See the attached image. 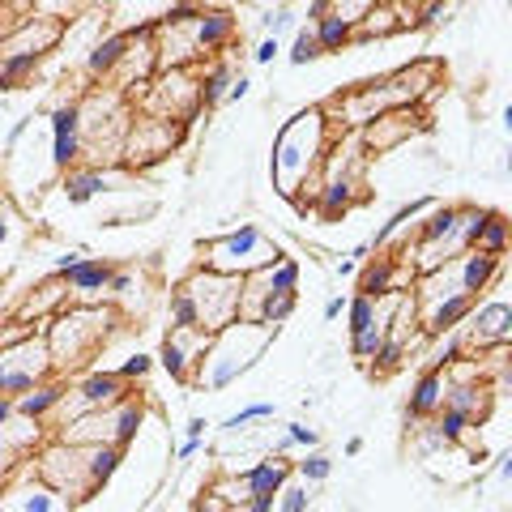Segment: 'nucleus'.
Wrapping results in <instances>:
<instances>
[{"mask_svg":"<svg viewBox=\"0 0 512 512\" xmlns=\"http://www.w3.org/2000/svg\"><path fill=\"white\" fill-rule=\"evenodd\" d=\"M116 325H124V316L111 308V303H64V308L43 325L52 372L69 376L77 367H86L94 355H99V346H107Z\"/></svg>","mask_w":512,"mask_h":512,"instance_id":"1","label":"nucleus"},{"mask_svg":"<svg viewBox=\"0 0 512 512\" xmlns=\"http://www.w3.org/2000/svg\"><path fill=\"white\" fill-rule=\"evenodd\" d=\"M333 137H338V128L325 120L320 107L299 111V116H291L278 128L269 171H274V184H278L282 197H295V188L308 180L312 171H320V158H325V150L333 146Z\"/></svg>","mask_w":512,"mask_h":512,"instance_id":"2","label":"nucleus"},{"mask_svg":"<svg viewBox=\"0 0 512 512\" xmlns=\"http://www.w3.org/2000/svg\"><path fill=\"white\" fill-rule=\"evenodd\" d=\"M274 333L278 329H269V325H252V320H235V350L222 346L214 333H210V346H205V355L197 363V380L205 393H222V389H231V384L248 372V367L265 355V346L274 342Z\"/></svg>","mask_w":512,"mask_h":512,"instance_id":"3","label":"nucleus"},{"mask_svg":"<svg viewBox=\"0 0 512 512\" xmlns=\"http://www.w3.org/2000/svg\"><path fill=\"white\" fill-rule=\"evenodd\" d=\"M286 261V252L278 239H269L261 227H252V222H244V227H235L227 235L218 239H205L201 244V265L214 269V274H235V278H248L256 274V269H269Z\"/></svg>","mask_w":512,"mask_h":512,"instance_id":"4","label":"nucleus"},{"mask_svg":"<svg viewBox=\"0 0 512 512\" xmlns=\"http://www.w3.org/2000/svg\"><path fill=\"white\" fill-rule=\"evenodd\" d=\"M175 291L188 295L201 333H218V329H227L231 320H239V291H244V278L214 274V269L197 265L188 278L175 282Z\"/></svg>","mask_w":512,"mask_h":512,"instance_id":"5","label":"nucleus"},{"mask_svg":"<svg viewBox=\"0 0 512 512\" xmlns=\"http://www.w3.org/2000/svg\"><path fill=\"white\" fill-rule=\"evenodd\" d=\"M30 470H35V478H43L52 491H60L69 504L90 500V495H94L90 478H86V453L77 444L43 440L35 453H30Z\"/></svg>","mask_w":512,"mask_h":512,"instance_id":"6","label":"nucleus"},{"mask_svg":"<svg viewBox=\"0 0 512 512\" xmlns=\"http://www.w3.org/2000/svg\"><path fill=\"white\" fill-rule=\"evenodd\" d=\"M184 137V120H167V116H150V111H133L128 120V133H124V146H120V167H137L146 171L154 163L180 146Z\"/></svg>","mask_w":512,"mask_h":512,"instance_id":"7","label":"nucleus"},{"mask_svg":"<svg viewBox=\"0 0 512 512\" xmlns=\"http://www.w3.org/2000/svg\"><path fill=\"white\" fill-rule=\"evenodd\" d=\"M0 512H73V504L47 487L43 478H35L30 457H22L18 470L9 474V483L0 487Z\"/></svg>","mask_w":512,"mask_h":512,"instance_id":"8","label":"nucleus"},{"mask_svg":"<svg viewBox=\"0 0 512 512\" xmlns=\"http://www.w3.org/2000/svg\"><path fill=\"white\" fill-rule=\"evenodd\" d=\"M457 338L466 346V355H483L491 346H508L512 342V308L504 299L474 303V312L457 325Z\"/></svg>","mask_w":512,"mask_h":512,"instance_id":"9","label":"nucleus"},{"mask_svg":"<svg viewBox=\"0 0 512 512\" xmlns=\"http://www.w3.org/2000/svg\"><path fill=\"white\" fill-rule=\"evenodd\" d=\"M423 128H427L423 107H393L359 128V146H363V154H393V150H402L414 133H423Z\"/></svg>","mask_w":512,"mask_h":512,"instance_id":"10","label":"nucleus"},{"mask_svg":"<svg viewBox=\"0 0 512 512\" xmlns=\"http://www.w3.org/2000/svg\"><path fill=\"white\" fill-rule=\"evenodd\" d=\"M205 346H210V333L201 329H171L163 346H158L154 363L163 367V372L175 380V384H192V376H197V363L205 355Z\"/></svg>","mask_w":512,"mask_h":512,"instance_id":"11","label":"nucleus"},{"mask_svg":"<svg viewBox=\"0 0 512 512\" xmlns=\"http://www.w3.org/2000/svg\"><path fill=\"white\" fill-rule=\"evenodd\" d=\"M60 39H64V22L43 18V13H30L26 22H18L13 30H5V35H0V56L22 52V56H39V60H43Z\"/></svg>","mask_w":512,"mask_h":512,"instance_id":"12","label":"nucleus"},{"mask_svg":"<svg viewBox=\"0 0 512 512\" xmlns=\"http://www.w3.org/2000/svg\"><path fill=\"white\" fill-rule=\"evenodd\" d=\"M77 163H82V116H77V99H69L52 111V167L69 171Z\"/></svg>","mask_w":512,"mask_h":512,"instance_id":"13","label":"nucleus"},{"mask_svg":"<svg viewBox=\"0 0 512 512\" xmlns=\"http://www.w3.org/2000/svg\"><path fill=\"white\" fill-rule=\"evenodd\" d=\"M111 261L103 256H82L73 269H64V286H69V303H107V282H111Z\"/></svg>","mask_w":512,"mask_h":512,"instance_id":"14","label":"nucleus"},{"mask_svg":"<svg viewBox=\"0 0 512 512\" xmlns=\"http://www.w3.org/2000/svg\"><path fill=\"white\" fill-rule=\"evenodd\" d=\"M474 303H478V299H470V295H448V299L427 303V308H419V333H423L427 342L444 338V333H453L461 320L474 312Z\"/></svg>","mask_w":512,"mask_h":512,"instance_id":"15","label":"nucleus"},{"mask_svg":"<svg viewBox=\"0 0 512 512\" xmlns=\"http://www.w3.org/2000/svg\"><path fill=\"white\" fill-rule=\"evenodd\" d=\"M0 363H5V372H22L30 380H52V355H47V342H43V329L30 333L26 342L18 346H5L0 350Z\"/></svg>","mask_w":512,"mask_h":512,"instance_id":"16","label":"nucleus"},{"mask_svg":"<svg viewBox=\"0 0 512 512\" xmlns=\"http://www.w3.org/2000/svg\"><path fill=\"white\" fill-rule=\"evenodd\" d=\"M235 13L227 9H201L197 22H192V39H197V52L201 56H222L235 39Z\"/></svg>","mask_w":512,"mask_h":512,"instance_id":"17","label":"nucleus"},{"mask_svg":"<svg viewBox=\"0 0 512 512\" xmlns=\"http://www.w3.org/2000/svg\"><path fill=\"white\" fill-rule=\"evenodd\" d=\"M64 303H69V286H64L60 274H52V278H43L35 291L22 299V308H18V316H13V320H26V325H47V320H52Z\"/></svg>","mask_w":512,"mask_h":512,"instance_id":"18","label":"nucleus"},{"mask_svg":"<svg viewBox=\"0 0 512 512\" xmlns=\"http://www.w3.org/2000/svg\"><path fill=\"white\" fill-rule=\"evenodd\" d=\"M444 406H453L457 414L478 427L495 406V384L491 380H466V384H444Z\"/></svg>","mask_w":512,"mask_h":512,"instance_id":"19","label":"nucleus"},{"mask_svg":"<svg viewBox=\"0 0 512 512\" xmlns=\"http://www.w3.org/2000/svg\"><path fill=\"white\" fill-rule=\"evenodd\" d=\"M64 393H69V376H52V380L35 384L30 393L13 397V414H22V419H39V423H47V419L56 414V406L64 402Z\"/></svg>","mask_w":512,"mask_h":512,"instance_id":"20","label":"nucleus"},{"mask_svg":"<svg viewBox=\"0 0 512 512\" xmlns=\"http://www.w3.org/2000/svg\"><path fill=\"white\" fill-rule=\"evenodd\" d=\"M235 77L239 73H235V64L227 60V52L214 56V64H205V69L197 73V103H201V111H214V107L227 103V90H231Z\"/></svg>","mask_w":512,"mask_h":512,"instance_id":"21","label":"nucleus"},{"mask_svg":"<svg viewBox=\"0 0 512 512\" xmlns=\"http://www.w3.org/2000/svg\"><path fill=\"white\" fill-rule=\"evenodd\" d=\"M107 184H111L107 167H86V163H77V167H69V171H60V192H64V197H69L73 205H86V201H94V197H103V192H111Z\"/></svg>","mask_w":512,"mask_h":512,"instance_id":"22","label":"nucleus"},{"mask_svg":"<svg viewBox=\"0 0 512 512\" xmlns=\"http://www.w3.org/2000/svg\"><path fill=\"white\" fill-rule=\"evenodd\" d=\"M444 406V372H431V367H423L419 380H414V389H410V402H406V419L414 423H423L431 419Z\"/></svg>","mask_w":512,"mask_h":512,"instance_id":"23","label":"nucleus"},{"mask_svg":"<svg viewBox=\"0 0 512 512\" xmlns=\"http://www.w3.org/2000/svg\"><path fill=\"white\" fill-rule=\"evenodd\" d=\"M244 474V487H248V495H278L282 491V483L291 478L295 470H291V461L286 457H261V461H252L248 470H239Z\"/></svg>","mask_w":512,"mask_h":512,"instance_id":"24","label":"nucleus"},{"mask_svg":"<svg viewBox=\"0 0 512 512\" xmlns=\"http://www.w3.org/2000/svg\"><path fill=\"white\" fill-rule=\"evenodd\" d=\"M128 52V30H111V35H99L90 43V56H86V73L94 77V82H107L111 73H116V64L124 60Z\"/></svg>","mask_w":512,"mask_h":512,"instance_id":"25","label":"nucleus"},{"mask_svg":"<svg viewBox=\"0 0 512 512\" xmlns=\"http://www.w3.org/2000/svg\"><path fill=\"white\" fill-rule=\"evenodd\" d=\"M82 453H86V478L94 491H103L111 478H116V470L124 466V448H116V444H90Z\"/></svg>","mask_w":512,"mask_h":512,"instance_id":"26","label":"nucleus"},{"mask_svg":"<svg viewBox=\"0 0 512 512\" xmlns=\"http://www.w3.org/2000/svg\"><path fill=\"white\" fill-rule=\"evenodd\" d=\"M402 30V18H397L393 5H372L363 13V22L355 26V43H367V39H389Z\"/></svg>","mask_w":512,"mask_h":512,"instance_id":"27","label":"nucleus"},{"mask_svg":"<svg viewBox=\"0 0 512 512\" xmlns=\"http://www.w3.org/2000/svg\"><path fill=\"white\" fill-rule=\"evenodd\" d=\"M312 35L320 43V56H333V52H346V47H355V26H346L342 18H333V13H325V18L312 26Z\"/></svg>","mask_w":512,"mask_h":512,"instance_id":"28","label":"nucleus"},{"mask_svg":"<svg viewBox=\"0 0 512 512\" xmlns=\"http://www.w3.org/2000/svg\"><path fill=\"white\" fill-rule=\"evenodd\" d=\"M474 252H487V256L508 252V218L500 210H487L483 227H478V239H474Z\"/></svg>","mask_w":512,"mask_h":512,"instance_id":"29","label":"nucleus"},{"mask_svg":"<svg viewBox=\"0 0 512 512\" xmlns=\"http://www.w3.org/2000/svg\"><path fill=\"white\" fill-rule=\"evenodd\" d=\"M291 470H295L308 487H316V483H329V478H333V461H329L325 453H320V448H308V453H303Z\"/></svg>","mask_w":512,"mask_h":512,"instance_id":"30","label":"nucleus"},{"mask_svg":"<svg viewBox=\"0 0 512 512\" xmlns=\"http://www.w3.org/2000/svg\"><path fill=\"white\" fill-rule=\"evenodd\" d=\"M312 508V487L303 478H286L282 491L274 495V512H308Z\"/></svg>","mask_w":512,"mask_h":512,"instance_id":"31","label":"nucleus"},{"mask_svg":"<svg viewBox=\"0 0 512 512\" xmlns=\"http://www.w3.org/2000/svg\"><path fill=\"white\" fill-rule=\"evenodd\" d=\"M265 282H269V291L299 295V261H295V256H286V261L269 265V269H265Z\"/></svg>","mask_w":512,"mask_h":512,"instance_id":"32","label":"nucleus"},{"mask_svg":"<svg viewBox=\"0 0 512 512\" xmlns=\"http://www.w3.org/2000/svg\"><path fill=\"white\" fill-rule=\"evenodd\" d=\"M376 308H380V299H372V295H355V299L346 303V320H350L346 329H350V338L376 325Z\"/></svg>","mask_w":512,"mask_h":512,"instance_id":"33","label":"nucleus"},{"mask_svg":"<svg viewBox=\"0 0 512 512\" xmlns=\"http://www.w3.org/2000/svg\"><path fill=\"white\" fill-rule=\"evenodd\" d=\"M295 308H299V295H282V291H274V295L265 299V308H261V325L278 329V325H286V320H291Z\"/></svg>","mask_w":512,"mask_h":512,"instance_id":"34","label":"nucleus"},{"mask_svg":"<svg viewBox=\"0 0 512 512\" xmlns=\"http://www.w3.org/2000/svg\"><path fill=\"white\" fill-rule=\"evenodd\" d=\"M5 60V77H9V90H18L26 86V77H35L39 73V56H22V52H9V56H0Z\"/></svg>","mask_w":512,"mask_h":512,"instance_id":"35","label":"nucleus"},{"mask_svg":"<svg viewBox=\"0 0 512 512\" xmlns=\"http://www.w3.org/2000/svg\"><path fill=\"white\" fill-rule=\"evenodd\" d=\"M265 419H274V406L256 402V406H244L239 414H227V419H222V431H227V436H239L248 423H265Z\"/></svg>","mask_w":512,"mask_h":512,"instance_id":"36","label":"nucleus"},{"mask_svg":"<svg viewBox=\"0 0 512 512\" xmlns=\"http://www.w3.org/2000/svg\"><path fill=\"white\" fill-rule=\"evenodd\" d=\"M312 60H320V43L312 35V26H299L291 43V64H312Z\"/></svg>","mask_w":512,"mask_h":512,"instance_id":"37","label":"nucleus"},{"mask_svg":"<svg viewBox=\"0 0 512 512\" xmlns=\"http://www.w3.org/2000/svg\"><path fill=\"white\" fill-rule=\"evenodd\" d=\"M154 372V355H141V350H137V355H128L120 367H116V376L124 380V384H137V380H146Z\"/></svg>","mask_w":512,"mask_h":512,"instance_id":"38","label":"nucleus"},{"mask_svg":"<svg viewBox=\"0 0 512 512\" xmlns=\"http://www.w3.org/2000/svg\"><path fill=\"white\" fill-rule=\"evenodd\" d=\"M448 18V0H419L414 5V26H444Z\"/></svg>","mask_w":512,"mask_h":512,"instance_id":"39","label":"nucleus"},{"mask_svg":"<svg viewBox=\"0 0 512 512\" xmlns=\"http://www.w3.org/2000/svg\"><path fill=\"white\" fill-rule=\"evenodd\" d=\"M367 9H372V0H329V13L342 18L346 26H359Z\"/></svg>","mask_w":512,"mask_h":512,"instance_id":"40","label":"nucleus"},{"mask_svg":"<svg viewBox=\"0 0 512 512\" xmlns=\"http://www.w3.org/2000/svg\"><path fill=\"white\" fill-rule=\"evenodd\" d=\"M171 329H197V312L180 291H171Z\"/></svg>","mask_w":512,"mask_h":512,"instance_id":"41","label":"nucleus"},{"mask_svg":"<svg viewBox=\"0 0 512 512\" xmlns=\"http://www.w3.org/2000/svg\"><path fill=\"white\" fill-rule=\"evenodd\" d=\"M282 436L291 440V448H316V444H320V431L308 427V423H286Z\"/></svg>","mask_w":512,"mask_h":512,"instance_id":"42","label":"nucleus"},{"mask_svg":"<svg viewBox=\"0 0 512 512\" xmlns=\"http://www.w3.org/2000/svg\"><path fill=\"white\" fill-rule=\"evenodd\" d=\"M205 5H201V0H175V5L163 13V18H158V22H167V26H175V22H192V18H197V13H201Z\"/></svg>","mask_w":512,"mask_h":512,"instance_id":"43","label":"nucleus"},{"mask_svg":"<svg viewBox=\"0 0 512 512\" xmlns=\"http://www.w3.org/2000/svg\"><path fill=\"white\" fill-rule=\"evenodd\" d=\"M278 52H282V43H278L274 35H265L261 43H256V52H252V60H256V64H274V60H278Z\"/></svg>","mask_w":512,"mask_h":512,"instance_id":"44","label":"nucleus"},{"mask_svg":"<svg viewBox=\"0 0 512 512\" xmlns=\"http://www.w3.org/2000/svg\"><path fill=\"white\" fill-rule=\"evenodd\" d=\"M18 461H22V457H18V453H13V448H9L5 440H0V487H5V483H9V474H13V470H18Z\"/></svg>","mask_w":512,"mask_h":512,"instance_id":"45","label":"nucleus"},{"mask_svg":"<svg viewBox=\"0 0 512 512\" xmlns=\"http://www.w3.org/2000/svg\"><path fill=\"white\" fill-rule=\"evenodd\" d=\"M265 26H269V35H282V30H291L295 26V13L291 9H278V13H269V18H265Z\"/></svg>","mask_w":512,"mask_h":512,"instance_id":"46","label":"nucleus"},{"mask_svg":"<svg viewBox=\"0 0 512 512\" xmlns=\"http://www.w3.org/2000/svg\"><path fill=\"white\" fill-rule=\"evenodd\" d=\"M205 431H210V423H205L201 414H192V419L184 423V440H205Z\"/></svg>","mask_w":512,"mask_h":512,"instance_id":"47","label":"nucleus"},{"mask_svg":"<svg viewBox=\"0 0 512 512\" xmlns=\"http://www.w3.org/2000/svg\"><path fill=\"white\" fill-rule=\"evenodd\" d=\"M248 90H252V82H248L244 73H239L235 82H231V90H227V103H239V99H248Z\"/></svg>","mask_w":512,"mask_h":512,"instance_id":"48","label":"nucleus"},{"mask_svg":"<svg viewBox=\"0 0 512 512\" xmlns=\"http://www.w3.org/2000/svg\"><path fill=\"white\" fill-rule=\"evenodd\" d=\"M239 512H274V495H252V500Z\"/></svg>","mask_w":512,"mask_h":512,"instance_id":"49","label":"nucleus"},{"mask_svg":"<svg viewBox=\"0 0 512 512\" xmlns=\"http://www.w3.org/2000/svg\"><path fill=\"white\" fill-rule=\"evenodd\" d=\"M325 13H329V0H312V5H308V13H303V18H308V26H316L320 18H325Z\"/></svg>","mask_w":512,"mask_h":512,"instance_id":"50","label":"nucleus"},{"mask_svg":"<svg viewBox=\"0 0 512 512\" xmlns=\"http://www.w3.org/2000/svg\"><path fill=\"white\" fill-rule=\"evenodd\" d=\"M82 256H86L82 248H73V252H64V256H60V261H56V274H64V269H73L77 261H82Z\"/></svg>","mask_w":512,"mask_h":512,"instance_id":"51","label":"nucleus"},{"mask_svg":"<svg viewBox=\"0 0 512 512\" xmlns=\"http://www.w3.org/2000/svg\"><path fill=\"white\" fill-rule=\"evenodd\" d=\"M201 448H205V440H184V444H180V453H175V457H180V461H192V457L201 453Z\"/></svg>","mask_w":512,"mask_h":512,"instance_id":"52","label":"nucleus"},{"mask_svg":"<svg viewBox=\"0 0 512 512\" xmlns=\"http://www.w3.org/2000/svg\"><path fill=\"white\" fill-rule=\"evenodd\" d=\"M342 312H346V299H342V295H333V299L325 303V320H338Z\"/></svg>","mask_w":512,"mask_h":512,"instance_id":"53","label":"nucleus"},{"mask_svg":"<svg viewBox=\"0 0 512 512\" xmlns=\"http://www.w3.org/2000/svg\"><path fill=\"white\" fill-rule=\"evenodd\" d=\"M495 474H500V483H508V478H512V453L500 457V470H495Z\"/></svg>","mask_w":512,"mask_h":512,"instance_id":"54","label":"nucleus"},{"mask_svg":"<svg viewBox=\"0 0 512 512\" xmlns=\"http://www.w3.org/2000/svg\"><path fill=\"white\" fill-rule=\"evenodd\" d=\"M367 252H372V244H367V239H363V244H359L355 252H346V256H350V261H367Z\"/></svg>","mask_w":512,"mask_h":512,"instance_id":"55","label":"nucleus"},{"mask_svg":"<svg viewBox=\"0 0 512 512\" xmlns=\"http://www.w3.org/2000/svg\"><path fill=\"white\" fill-rule=\"evenodd\" d=\"M359 453H363V440L350 436V440H346V457H359Z\"/></svg>","mask_w":512,"mask_h":512,"instance_id":"56","label":"nucleus"},{"mask_svg":"<svg viewBox=\"0 0 512 512\" xmlns=\"http://www.w3.org/2000/svg\"><path fill=\"white\" fill-rule=\"evenodd\" d=\"M9 414H13V402H9V397H0V427L9 423Z\"/></svg>","mask_w":512,"mask_h":512,"instance_id":"57","label":"nucleus"},{"mask_svg":"<svg viewBox=\"0 0 512 512\" xmlns=\"http://www.w3.org/2000/svg\"><path fill=\"white\" fill-rule=\"evenodd\" d=\"M359 261H350V256H338V274H355Z\"/></svg>","mask_w":512,"mask_h":512,"instance_id":"58","label":"nucleus"},{"mask_svg":"<svg viewBox=\"0 0 512 512\" xmlns=\"http://www.w3.org/2000/svg\"><path fill=\"white\" fill-rule=\"evenodd\" d=\"M9 90V77H5V60H0V94Z\"/></svg>","mask_w":512,"mask_h":512,"instance_id":"59","label":"nucleus"},{"mask_svg":"<svg viewBox=\"0 0 512 512\" xmlns=\"http://www.w3.org/2000/svg\"><path fill=\"white\" fill-rule=\"evenodd\" d=\"M5 235H9V218H5V214H0V239H5Z\"/></svg>","mask_w":512,"mask_h":512,"instance_id":"60","label":"nucleus"},{"mask_svg":"<svg viewBox=\"0 0 512 512\" xmlns=\"http://www.w3.org/2000/svg\"><path fill=\"white\" fill-rule=\"evenodd\" d=\"M5 197H9V188H5V180H0V205H5Z\"/></svg>","mask_w":512,"mask_h":512,"instance_id":"61","label":"nucleus"},{"mask_svg":"<svg viewBox=\"0 0 512 512\" xmlns=\"http://www.w3.org/2000/svg\"><path fill=\"white\" fill-rule=\"evenodd\" d=\"M9 5H13V0H0V13H5V9H9Z\"/></svg>","mask_w":512,"mask_h":512,"instance_id":"62","label":"nucleus"},{"mask_svg":"<svg viewBox=\"0 0 512 512\" xmlns=\"http://www.w3.org/2000/svg\"><path fill=\"white\" fill-rule=\"evenodd\" d=\"M0 384H5V363H0Z\"/></svg>","mask_w":512,"mask_h":512,"instance_id":"63","label":"nucleus"},{"mask_svg":"<svg viewBox=\"0 0 512 512\" xmlns=\"http://www.w3.org/2000/svg\"><path fill=\"white\" fill-rule=\"evenodd\" d=\"M410 5H419V0H410Z\"/></svg>","mask_w":512,"mask_h":512,"instance_id":"64","label":"nucleus"}]
</instances>
